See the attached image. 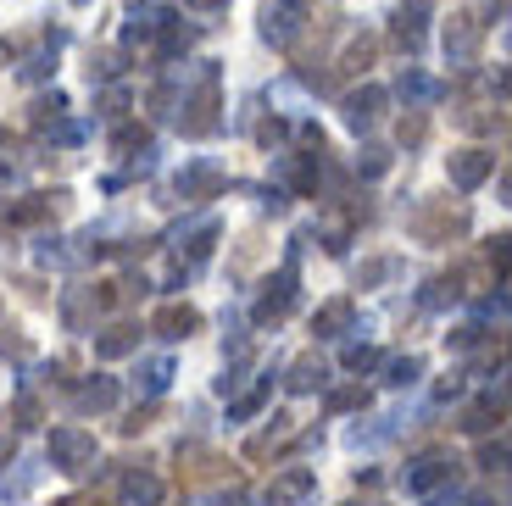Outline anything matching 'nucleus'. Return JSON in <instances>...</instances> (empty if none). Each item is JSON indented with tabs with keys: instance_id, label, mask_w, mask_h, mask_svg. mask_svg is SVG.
Masks as SVG:
<instances>
[{
	"instance_id": "obj_9",
	"label": "nucleus",
	"mask_w": 512,
	"mask_h": 506,
	"mask_svg": "<svg viewBox=\"0 0 512 506\" xmlns=\"http://www.w3.org/2000/svg\"><path fill=\"white\" fill-rule=\"evenodd\" d=\"M167 23H173V12H162V6H140V0H134V17H128V28H123V45H151Z\"/></svg>"
},
{
	"instance_id": "obj_13",
	"label": "nucleus",
	"mask_w": 512,
	"mask_h": 506,
	"mask_svg": "<svg viewBox=\"0 0 512 506\" xmlns=\"http://www.w3.org/2000/svg\"><path fill=\"white\" fill-rule=\"evenodd\" d=\"M128 351H140V329L112 323V329L95 334V356H101V362H117V356H128Z\"/></svg>"
},
{
	"instance_id": "obj_28",
	"label": "nucleus",
	"mask_w": 512,
	"mask_h": 506,
	"mask_svg": "<svg viewBox=\"0 0 512 506\" xmlns=\"http://www.w3.org/2000/svg\"><path fill=\"white\" fill-rule=\"evenodd\" d=\"M134 145L145 151V134H140V128H117V134H112V151H117V156H128Z\"/></svg>"
},
{
	"instance_id": "obj_10",
	"label": "nucleus",
	"mask_w": 512,
	"mask_h": 506,
	"mask_svg": "<svg viewBox=\"0 0 512 506\" xmlns=\"http://www.w3.org/2000/svg\"><path fill=\"white\" fill-rule=\"evenodd\" d=\"M117 495H123V506H162V479L145 468H128L123 484H117Z\"/></svg>"
},
{
	"instance_id": "obj_6",
	"label": "nucleus",
	"mask_w": 512,
	"mask_h": 506,
	"mask_svg": "<svg viewBox=\"0 0 512 506\" xmlns=\"http://www.w3.org/2000/svg\"><path fill=\"white\" fill-rule=\"evenodd\" d=\"M451 468H457L451 456L423 451V456H412V462H407V473H401V479H407V490H412V495H435L440 484H451Z\"/></svg>"
},
{
	"instance_id": "obj_25",
	"label": "nucleus",
	"mask_w": 512,
	"mask_h": 506,
	"mask_svg": "<svg viewBox=\"0 0 512 506\" xmlns=\"http://www.w3.org/2000/svg\"><path fill=\"white\" fill-rule=\"evenodd\" d=\"M56 51H62V34H51V45H45V51L28 56L23 78H45V73H56Z\"/></svg>"
},
{
	"instance_id": "obj_19",
	"label": "nucleus",
	"mask_w": 512,
	"mask_h": 506,
	"mask_svg": "<svg viewBox=\"0 0 512 506\" xmlns=\"http://www.w3.org/2000/svg\"><path fill=\"white\" fill-rule=\"evenodd\" d=\"M496 418H501V395H485L479 406H468V412H462L457 429L462 434H490V429H496Z\"/></svg>"
},
{
	"instance_id": "obj_1",
	"label": "nucleus",
	"mask_w": 512,
	"mask_h": 506,
	"mask_svg": "<svg viewBox=\"0 0 512 506\" xmlns=\"http://www.w3.org/2000/svg\"><path fill=\"white\" fill-rule=\"evenodd\" d=\"M95 462H101V445H95V434H84L78 423H62V429H51V468L62 473H90Z\"/></svg>"
},
{
	"instance_id": "obj_33",
	"label": "nucleus",
	"mask_w": 512,
	"mask_h": 506,
	"mask_svg": "<svg viewBox=\"0 0 512 506\" xmlns=\"http://www.w3.org/2000/svg\"><path fill=\"white\" fill-rule=\"evenodd\" d=\"M6 462H12V440H6V434H0V468H6Z\"/></svg>"
},
{
	"instance_id": "obj_18",
	"label": "nucleus",
	"mask_w": 512,
	"mask_h": 506,
	"mask_svg": "<svg viewBox=\"0 0 512 506\" xmlns=\"http://www.w3.org/2000/svg\"><path fill=\"white\" fill-rule=\"evenodd\" d=\"M284 384H290L295 395H312V390H323V384H329V367H323L318 356H301V362L290 367V379H284Z\"/></svg>"
},
{
	"instance_id": "obj_30",
	"label": "nucleus",
	"mask_w": 512,
	"mask_h": 506,
	"mask_svg": "<svg viewBox=\"0 0 512 506\" xmlns=\"http://www.w3.org/2000/svg\"><path fill=\"white\" fill-rule=\"evenodd\" d=\"M123 101H128V89H106V117H123Z\"/></svg>"
},
{
	"instance_id": "obj_29",
	"label": "nucleus",
	"mask_w": 512,
	"mask_h": 506,
	"mask_svg": "<svg viewBox=\"0 0 512 506\" xmlns=\"http://www.w3.org/2000/svg\"><path fill=\"white\" fill-rule=\"evenodd\" d=\"M351 406H368V390H340V395H329V412H351Z\"/></svg>"
},
{
	"instance_id": "obj_34",
	"label": "nucleus",
	"mask_w": 512,
	"mask_h": 506,
	"mask_svg": "<svg viewBox=\"0 0 512 506\" xmlns=\"http://www.w3.org/2000/svg\"><path fill=\"white\" fill-rule=\"evenodd\" d=\"M6 184H17V173H12V167H0V190H6Z\"/></svg>"
},
{
	"instance_id": "obj_3",
	"label": "nucleus",
	"mask_w": 512,
	"mask_h": 506,
	"mask_svg": "<svg viewBox=\"0 0 512 506\" xmlns=\"http://www.w3.org/2000/svg\"><path fill=\"white\" fill-rule=\"evenodd\" d=\"M290 306H295V262H284V267H279V279L262 284V295H256L251 317H256V323H279Z\"/></svg>"
},
{
	"instance_id": "obj_11",
	"label": "nucleus",
	"mask_w": 512,
	"mask_h": 506,
	"mask_svg": "<svg viewBox=\"0 0 512 506\" xmlns=\"http://www.w3.org/2000/svg\"><path fill=\"white\" fill-rule=\"evenodd\" d=\"M151 329L162 334V340H190V334L201 329V312H195V306H162Z\"/></svg>"
},
{
	"instance_id": "obj_12",
	"label": "nucleus",
	"mask_w": 512,
	"mask_h": 506,
	"mask_svg": "<svg viewBox=\"0 0 512 506\" xmlns=\"http://www.w3.org/2000/svg\"><path fill=\"white\" fill-rule=\"evenodd\" d=\"M312 490H318V473H312V468H290V473H279V479H273L268 495L279 506H290V501H307Z\"/></svg>"
},
{
	"instance_id": "obj_32",
	"label": "nucleus",
	"mask_w": 512,
	"mask_h": 506,
	"mask_svg": "<svg viewBox=\"0 0 512 506\" xmlns=\"http://www.w3.org/2000/svg\"><path fill=\"white\" fill-rule=\"evenodd\" d=\"M184 6H195V12H218L223 0H184Z\"/></svg>"
},
{
	"instance_id": "obj_16",
	"label": "nucleus",
	"mask_w": 512,
	"mask_h": 506,
	"mask_svg": "<svg viewBox=\"0 0 512 506\" xmlns=\"http://www.w3.org/2000/svg\"><path fill=\"white\" fill-rule=\"evenodd\" d=\"M351 317H357V306H351V301H329L318 317H312V334H318V340H334V334L351 329Z\"/></svg>"
},
{
	"instance_id": "obj_24",
	"label": "nucleus",
	"mask_w": 512,
	"mask_h": 506,
	"mask_svg": "<svg viewBox=\"0 0 512 506\" xmlns=\"http://www.w3.org/2000/svg\"><path fill=\"white\" fill-rule=\"evenodd\" d=\"M384 167H390V151H384V145H362L357 151V178H384Z\"/></svg>"
},
{
	"instance_id": "obj_5",
	"label": "nucleus",
	"mask_w": 512,
	"mask_h": 506,
	"mask_svg": "<svg viewBox=\"0 0 512 506\" xmlns=\"http://www.w3.org/2000/svg\"><path fill=\"white\" fill-rule=\"evenodd\" d=\"M490 173H496V151H479V145H468V151H451V156H446V178L457 184V190H479Z\"/></svg>"
},
{
	"instance_id": "obj_35",
	"label": "nucleus",
	"mask_w": 512,
	"mask_h": 506,
	"mask_svg": "<svg viewBox=\"0 0 512 506\" xmlns=\"http://www.w3.org/2000/svg\"><path fill=\"white\" fill-rule=\"evenodd\" d=\"M468 506H496V501H490V495H468Z\"/></svg>"
},
{
	"instance_id": "obj_36",
	"label": "nucleus",
	"mask_w": 512,
	"mask_h": 506,
	"mask_svg": "<svg viewBox=\"0 0 512 506\" xmlns=\"http://www.w3.org/2000/svg\"><path fill=\"white\" fill-rule=\"evenodd\" d=\"M12 56H17V51H12V45H6V39H0V62H12Z\"/></svg>"
},
{
	"instance_id": "obj_17",
	"label": "nucleus",
	"mask_w": 512,
	"mask_h": 506,
	"mask_svg": "<svg viewBox=\"0 0 512 506\" xmlns=\"http://www.w3.org/2000/svg\"><path fill=\"white\" fill-rule=\"evenodd\" d=\"M212 240H218V217H195L190 228H179V251H190L195 262L212 251Z\"/></svg>"
},
{
	"instance_id": "obj_14",
	"label": "nucleus",
	"mask_w": 512,
	"mask_h": 506,
	"mask_svg": "<svg viewBox=\"0 0 512 506\" xmlns=\"http://www.w3.org/2000/svg\"><path fill=\"white\" fill-rule=\"evenodd\" d=\"M396 95H401L407 106H435L440 95H446V89H440L429 73H418V67H407V73H401V84H396Z\"/></svg>"
},
{
	"instance_id": "obj_8",
	"label": "nucleus",
	"mask_w": 512,
	"mask_h": 506,
	"mask_svg": "<svg viewBox=\"0 0 512 506\" xmlns=\"http://www.w3.org/2000/svg\"><path fill=\"white\" fill-rule=\"evenodd\" d=\"M474 56H479V23H474V17H451V28H446V62L451 67H474Z\"/></svg>"
},
{
	"instance_id": "obj_26",
	"label": "nucleus",
	"mask_w": 512,
	"mask_h": 506,
	"mask_svg": "<svg viewBox=\"0 0 512 506\" xmlns=\"http://www.w3.org/2000/svg\"><path fill=\"white\" fill-rule=\"evenodd\" d=\"M479 468H490V473L507 468V440L501 434H496V445H479Z\"/></svg>"
},
{
	"instance_id": "obj_31",
	"label": "nucleus",
	"mask_w": 512,
	"mask_h": 506,
	"mask_svg": "<svg viewBox=\"0 0 512 506\" xmlns=\"http://www.w3.org/2000/svg\"><path fill=\"white\" fill-rule=\"evenodd\" d=\"M501 12H507V0H485V17H490V23H501Z\"/></svg>"
},
{
	"instance_id": "obj_7",
	"label": "nucleus",
	"mask_w": 512,
	"mask_h": 506,
	"mask_svg": "<svg viewBox=\"0 0 512 506\" xmlns=\"http://www.w3.org/2000/svg\"><path fill=\"white\" fill-rule=\"evenodd\" d=\"M384 101H390V95H384L379 84H362V89H351L346 101H340V117H346V128H351V134H368V128L379 123Z\"/></svg>"
},
{
	"instance_id": "obj_22",
	"label": "nucleus",
	"mask_w": 512,
	"mask_h": 506,
	"mask_svg": "<svg viewBox=\"0 0 512 506\" xmlns=\"http://www.w3.org/2000/svg\"><path fill=\"white\" fill-rule=\"evenodd\" d=\"M268 395H273V373H262V384H256L251 395H240V401L229 406V418H234V423L256 418V412H262V406H268Z\"/></svg>"
},
{
	"instance_id": "obj_2",
	"label": "nucleus",
	"mask_w": 512,
	"mask_h": 506,
	"mask_svg": "<svg viewBox=\"0 0 512 506\" xmlns=\"http://www.w3.org/2000/svg\"><path fill=\"white\" fill-rule=\"evenodd\" d=\"M301 28H307V6H301V0H268V6H262V39H268V45L290 51L295 39H301Z\"/></svg>"
},
{
	"instance_id": "obj_15",
	"label": "nucleus",
	"mask_w": 512,
	"mask_h": 506,
	"mask_svg": "<svg viewBox=\"0 0 512 506\" xmlns=\"http://www.w3.org/2000/svg\"><path fill=\"white\" fill-rule=\"evenodd\" d=\"M73 406H78V412H112V406H117V379L95 373V379L73 395Z\"/></svg>"
},
{
	"instance_id": "obj_37",
	"label": "nucleus",
	"mask_w": 512,
	"mask_h": 506,
	"mask_svg": "<svg viewBox=\"0 0 512 506\" xmlns=\"http://www.w3.org/2000/svg\"><path fill=\"white\" fill-rule=\"evenodd\" d=\"M73 6H90V0H73Z\"/></svg>"
},
{
	"instance_id": "obj_21",
	"label": "nucleus",
	"mask_w": 512,
	"mask_h": 506,
	"mask_svg": "<svg viewBox=\"0 0 512 506\" xmlns=\"http://www.w3.org/2000/svg\"><path fill=\"white\" fill-rule=\"evenodd\" d=\"M179 190L184 195H212V190H223V173H218V167H206V162H195L190 173L179 178Z\"/></svg>"
},
{
	"instance_id": "obj_27",
	"label": "nucleus",
	"mask_w": 512,
	"mask_h": 506,
	"mask_svg": "<svg viewBox=\"0 0 512 506\" xmlns=\"http://www.w3.org/2000/svg\"><path fill=\"white\" fill-rule=\"evenodd\" d=\"M373 362H379V351H373V345H351V351H346V367H351V373H368Z\"/></svg>"
},
{
	"instance_id": "obj_23",
	"label": "nucleus",
	"mask_w": 512,
	"mask_h": 506,
	"mask_svg": "<svg viewBox=\"0 0 512 506\" xmlns=\"http://www.w3.org/2000/svg\"><path fill=\"white\" fill-rule=\"evenodd\" d=\"M418 373H423L418 356H390V362H384V384H390V390H407V384H418Z\"/></svg>"
},
{
	"instance_id": "obj_4",
	"label": "nucleus",
	"mask_w": 512,
	"mask_h": 506,
	"mask_svg": "<svg viewBox=\"0 0 512 506\" xmlns=\"http://www.w3.org/2000/svg\"><path fill=\"white\" fill-rule=\"evenodd\" d=\"M390 34L407 56L423 51V39H429V0H401L396 17H390Z\"/></svg>"
},
{
	"instance_id": "obj_20",
	"label": "nucleus",
	"mask_w": 512,
	"mask_h": 506,
	"mask_svg": "<svg viewBox=\"0 0 512 506\" xmlns=\"http://www.w3.org/2000/svg\"><path fill=\"white\" fill-rule=\"evenodd\" d=\"M167 384H173V362H167V356H151V362L140 367V390L156 401V395H167Z\"/></svg>"
}]
</instances>
